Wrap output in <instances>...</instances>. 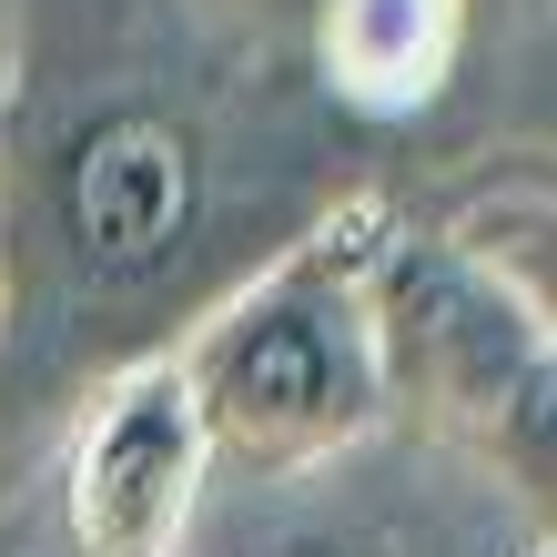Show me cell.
<instances>
[{"label": "cell", "instance_id": "cell-1", "mask_svg": "<svg viewBox=\"0 0 557 557\" xmlns=\"http://www.w3.org/2000/svg\"><path fill=\"white\" fill-rule=\"evenodd\" d=\"M355 223V213H345ZM324 223L234 284L223 305L173 345L193 416L213 456L234 467H324V456L366 446L385 425V355H375V305H366V244Z\"/></svg>", "mask_w": 557, "mask_h": 557}, {"label": "cell", "instance_id": "cell-2", "mask_svg": "<svg viewBox=\"0 0 557 557\" xmlns=\"http://www.w3.org/2000/svg\"><path fill=\"white\" fill-rule=\"evenodd\" d=\"M366 305H375V355H385V406L436 416L507 486L547 497V467H557L547 284H517L497 253L456 234H396L366 253Z\"/></svg>", "mask_w": 557, "mask_h": 557}, {"label": "cell", "instance_id": "cell-3", "mask_svg": "<svg viewBox=\"0 0 557 557\" xmlns=\"http://www.w3.org/2000/svg\"><path fill=\"white\" fill-rule=\"evenodd\" d=\"M213 476V436L193 416L183 355H133L122 375L91 385V406L61 456V537L72 557H173L193 537Z\"/></svg>", "mask_w": 557, "mask_h": 557}, {"label": "cell", "instance_id": "cell-4", "mask_svg": "<svg viewBox=\"0 0 557 557\" xmlns=\"http://www.w3.org/2000/svg\"><path fill=\"white\" fill-rule=\"evenodd\" d=\"M51 223L91 284H152L203 223V152L173 112L102 102L51 152Z\"/></svg>", "mask_w": 557, "mask_h": 557}, {"label": "cell", "instance_id": "cell-5", "mask_svg": "<svg viewBox=\"0 0 557 557\" xmlns=\"http://www.w3.org/2000/svg\"><path fill=\"white\" fill-rule=\"evenodd\" d=\"M324 82L366 112H416L446 91L456 41H467V0H314Z\"/></svg>", "mask_w": 557, "mask_h": 557}, {"label": "cell", "instance_id": "cell-6", "mask_svg": "<svg viewBox=\"0 0 557 557\" xmlns=\"http://www.w3.org/2000/svg\"><path fill=\"white\" fill-rule=\"evenodd\" d=\"M274 557H385V547H355V537H294V547H274Z\"/></svg>", "mask_w": 557, "mask_h": 557}, {"label": "cell", "instance_id": "cell-7", "mask_svg": "<svg viewBox=\"0 0 557 557\" xmlns=\"http://www.w3.org/2000/svg\"><path fill=\"white\" fill-rule=\"evenodd\" d=\"M0 335H11V264H0Z\"/></svg>", "mask_w": 557, "mask_h": 557}, {"label": "cell", "instance_id": "cell-8", "mask_svg": "<svg viewBox=\"0 0 557 557\" xmlns=\"http://www.w3.org/2000/svg\"><path fill=\"white\" fill-rule=\"evenodd\" d=\"M0 91H11V41H0Z\"/></svg>", "mask_w": 557, "mask_h": 557}]
</instances>
